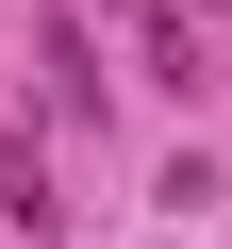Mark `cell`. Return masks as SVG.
<instances>
[{"instance_id":"cell-1","label":"cell","mask_w":232,"mask_h":249,"mask_svg":"<svg viewBox=\"0 0 232 249\" xmlns=\"http://www.w3.org/2000/svg\"><path fill=\"white\" fill-rule=\"evenodd\" d=\"M0 216H17V232H50V216H66V199H50V166H33V133L0 150Z\"/></svg>"}]
</instances>
